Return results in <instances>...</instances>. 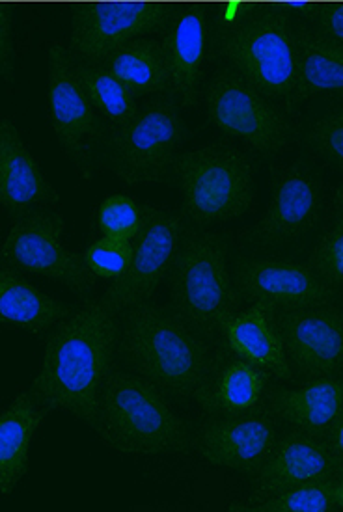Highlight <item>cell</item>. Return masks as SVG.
<instances>
[{"label": "cell", "instance_id": "obj_13", "mask_svg": "<svg viewBox=\"0 0 343 512\" xmlns=\"http://www.w3.org/2000/svg\"><path fill=\"white\" fill-rule=\"evenodd\" d=\"M293 373L304 380L343 375V310L336 304L275 310Z\"/></svg>", "mask_w": 343, "mask_h": 512}, {"label": "cell", "instance_id": "obj_36", "mask_svg": "<svg viewBox=\"0 0 343 512\" xmlns=\"http://www.w3.org/2000/svg\"><path fill=\"white\" fill-rule=\"evenodd\" d=\"M334 499H336V507L343 511V473L334 481Z\"/></svg>", "mask_w": 343, "mask_h": 512}, {"label": "cell", "instance_id": "obj_3", "mask_svg": "<svg viewBox=\"0 0 343 512\" xmlns=\"http://www.w3.org/2000/svg\"><path fill=\"white\" fill-rule=\"evenodd\" d=\"M94 431L122 455H183L194 447L193 432L165 393L129 369L110 371Z\"/></svg>", "mask_w": 343, "mask_h": 512}, {"label": "cell", "instance_id": "obj_21", "mask_svg": "<svg viewBox=\"0 0 343 512\" xmlns=\"http://www.w3.org/2000/svg\"><path fill=\"white\" fill-rule=\"evenodd\" d=\"M224 339L235 356L260 367L263 373L291 380L293 369L275 323V310L267 304H252L237 313L226 326Z\"/></svg>", "mask_w": 343, "mask_h": 512}, {"label": "cell", "instance_id": "obj_37", "mask_svg": "<svg viewBox=\"0 0 343 512\" xmlns=\"http://www.w3.org/2000/svg\"><path fill=\"white\" fill-rule=\"evenodd\" d=\"M334 198H336V203H338L340 207H343V185L334 190Z\"/></svg>", "mask_w": 343, "mask_h": 512}, {"label": "cell", "instance_id": "obj_31", "mask_svg": "<svg viewBox=\"0 0 343 512\" xmlns=\"http://www.w3.org/2000/svg\"><path fill=\"white\" fill-rule=\"evenodd\" d=\"M308 265L316 270L325 282L343 291V207L332 220L329 230L321 235L310 256Z\"/></svg>", "mask_w": 343, "mask_h": 512}, {"label": "cell", "instance_id": "obj_5", "mask_svg": "<svg viewBox=\"0 0 343 512\" xmlns=\"http://www.w3.org/2000/svg\"><path fill=\"white\" fill-rule=\"evenodd\" d=\"M228 254L224 235L187 230L168 274L172 310L207 341L224 337L241 302Z\"/></svg>", "mask_w": 343, "mask_h": 512}, {"label": "cell", "instance_id": "obj_18", "mask_svg": "<svg viewBox=\"0 0 343 512\" xmlns=\"http://www.w3.org/2000/svg\"><path fill=\"white\" fill-rule=\"evenodd\" d=\"M0 202L12 220L60 203L58 192L10 118L0 122Z\"/></svg>", "mask_w": 343, "mask_h": 512}, {"label": "cell", "instance_id": "obj_27", "mask_svg": "<svg viewBox=\"0 0 343 512\" xmlns=\"http://www.w3.org/2000/svg\"><path fill=\"white\" fill-rule=\"evenodd\" d=\"M75 71L94 108L114 127L124 125L137 114L135 95L127 90L124 82L120 81L105 64L84 62L77 58Z\"/></svg>", "mask_w": 343, "mask_h": 512}, {"label": "cell", "instance_id": "obj_10", "mask_svg": "<svg viewBox=\"0 0 343 512\" xmlns=\"http://www.w3.org/2000/svg\"><path fill=\"white\" fill-rule=\"evenodd\" d=\"M185 231V222L176 213L144 205V224L133 241L129 270L110 283L101 302L118 315L150 302L170 274Z\"/></svg>", "mask_w": 343, "mask_h": 512}, {"label": "cell", "instance_id": "obj_11", "mask_svg": "<svg viewBox=\"0 0 343 512\" xmlns=\"http://www.w3.org/2000/svg\"><path fill=\"white\" fill-rule=\"evenodd\" d=\"M234 283L241 300L267 304L273 310L334 304L340 295L310 265L269 257H239Z\"/></svg>", "mask_w": 343, "mask_h": 512}, {"label": "cell", "instance_id": "obj_34", "mask_svg": "<svg viewBox=\"0 0 343 512\" xmlns=\"http://www.w3.org/2000/svg\"><path fill=\"white\" fill-rule=\"evenodd\" d=\"M317 15V30L343 43V8H329L327 12H319Z\"/></svg>", "mask_w": 343, "mask_h": 512}, {"label": "cell", "instance_id": "obj_6", "mask_svg": "<svg viewBox=\"0 0 343 512\" xmlns=\"http://www.w3.org/2000/svg\"><path fill=\"white\" fill-rule=\"evenodd\" d=\"M174 174L183 216L198 226L232 222L254 205L252 164L230 146L215 144L179 153Z\"/></svg>", "mask_w": 343, "mask_h": 512}, {"label": "cell", "instance_id": "obj_2", "mask_svg": "<svg viewBox=\"0 0 343 512\" xmlns=\"http://www.w3.org/2000/svg\"><path fill=\"white\" fill-rule=\"evenodd\" d=\"M118 354L129 371L181 403H198L215 369L206 337L151 300L125 311Z\"/></svg>", "mask_w": 343, "mask_h": 512}, {"label": "cell", "instance_id": "obj_7", "mask_svg": "<svg viewBox=\"0 0 343 512\" xmlns=\"http://www.w3.org/2000/svg\"><path fill=\"white\" fill-rule=\"evenodd\" d=\"M187 123L176 97H157L129 122L114 127L109 140V166L127 185H157L174 170L187 140Z\"/></svg>", "mask_w": 343, "mask_h": 512}, {"label": "cell", "instance_id": "obj_23", "mask_svg": "<svg viewBox=\"0 0 343 512\" xmlns=\"http://www.w3.org/2000/svg\"><path fill=\"white\" fill-rule=\"evenodd\" d=\"M30 391L15 395L0 416V496L10 498L27 475L30 445L47 418Z\"/></svg>", "mask_w": 343, "mask_h": 512}, {"label": "cell", "instance_id": "obj_25", "mask_svg": "<svg viewBox=\"0 0 343 512\" xmlns=\"http://www.w3.org/2000/svg\"><path fill=\"white\" fill-rule=\"evenodd\" d=\"M105 66L135 95L170 94V73L163 41L137 38L110 54Z\"/></svg>", "mask_w": 343, "mask_h": 512}, {"label": "cell", "instance_id": "obj_28", "mask_svg": "<svg viewBox=\"0 0 343 512\" xmlns=\"http://www.w3.org/2000/svg\"><path fill=\"white\" fill-rule=\"evenodd\" d=\"M334 481H312L302 485L289 486L273 496L256 499L248 505H234L230 511L241 512H334Z\"/></svg>", "mask_w": 343, "mask_h": 512}, {"label": "cell", "instance_id": "obj_26", "mask_svg": "<svg viewBox=\"0 0 343 512\" xmlns=\"http://www.w3.org/2000/svg\"><path fill=\"white\" fill-rule=\"evenodd\" d=\"M265 391V373L260 367L239 358L226 365L209 382L198 405L211 416H232L252 412Z\"/></svg>", "mask_w": 343, "mask_h": 512}, {"label": "cell", "instance_id": "obj_16", "mask_svg": "<svg viewBox=\"0 0 343 512\" xmlns=\"http://www.w3.org/2000/svg\"><path fill=\"white\" fill-rule=\"evenodd\" d=\"M342 473L343 459L325 436L291 429L278 438L269 459L252 477V488L256 499H263L289 486L338 479Z\"/></svg>", "mask_w": 343, "mask_h": 512}, {"label": "cell", "instance_id": "obj_24", "mask_svg": "<svg viewBox=\"0 0 343 512\" xmlns=\"http://www.w3.org/2000/svg\"><path fill=\"white\" fill-rule=\"evenodd\" d=\"M71 313L73 310L66 302L45 295L19 270L4 263L0 272V319L4 326L43 336Z\"/></svg>", "mask_w": 343, "mask_h": 512}, {"label": "cell", "instance_id": "obj_19", "mask_svg": "<svg viewBox=\"0 0 343 512\" xmlns=\"http://www.w3.org/2000/svg\"><path fill=\"white\" fill-rule=\"evenodd\" d=\"M163 45L170 73V94L183 107L198 105L207 45L204 12L194 8L172 14Z\"/></svg>", "mask_w": 343, "mask_h": 512}, {"label": "cell", "instance_id": "obj_32", "mask_svg": "<svg viewBox=\"0 0 343 512\" xmlns=\"http://www.w3.org/2000/svg\"><path fill=\"white\" fill-rule=\"evenodd\" d=\"M306 146L343 170V107L334 108L308 127Z\"/></svg>", "mask_w": 343, "mask_h": 512}, {"label": "cell", "instance_id": "obj_14", "mask_svg": "<svg viewBox=\"0 0 343 512\" xmlns=\"http://www.w3.org/2000/svg\"><path fill=\"white\" fill-rule=\"evenodd\" d=\"M278 442L273 418L260 412L213 416L198 429L194 447L207 464L254 477Z\"/></svg>", "mask_w": 343, "mask_h": 512}, {"label": "cell", "instance_id": "obj_9", "mask_svg": "<svg viewBox=\"0 0 343 512\" xmlns=\"http://www.w3.org/2000/svg\"><path fill=\"white\" fill-rule=\"evenodd\" d=\"M206 114L220 133L243 140L261 155L273 157L289 146L291 125L286 114L228 66L207 84Z\"/></svg>", "mask_w": 343, "mask_h": 512}, {"label": "cell", "instance_id": "obj_12", "mask_svg": "<svg viewBox=\"0 0 343 512\" xmlns=\"http://www.w3.org/2000/svg\"><path fill=\"white\" fill-rule=\"evenodd\" d=\"M47 88L56 140L77 166L79 174L86 181H92L88 144L101 133V123L96 116V108L77 77L73 54L58 43L49 49Z\"/></svg>", "mask_w": 343, "mask_h": 512}, {"label": "cell", "instance_id": "obj_1", "mask_svg": "<svg viewBox=\"0 0 343 512\" xmlns=\"http://www.w3.org/2000/svg\"><path fill=\"white\" fill-rule=\"evenodd\" d=\"M118 317L99 298L56 326L28 390L47 412H68L96 429L101 390L118 351Z\"/></svg>", "mask_w": 343, "mask_h": 512}, {"label": "cell", "instance_id": "obj_20", "mask_svg": "<svg viewBox=\"0 0 343 512\" xmlns=\"http://www.w3.org/2000/svg\"><path fill=\"white\" fill-rule=\"evenodd\" d=\"M267 403L293 429L327 438L343 414V378H312L297 390L273 388Z\"/></svg>", "mask_w": 343, "mask_h": 512}, {"label": "cell", "instance_id": "obj_22", "mask_svg": "<svg viewBox=\"0 0 343 512\" xmlns=\"http://www.w3.org/2000/svg\"><path fill=\"white\" fill-rule=\"evenodd\" d=\"M297 77L293 94L284 107L295 110L308 99L323 94H343V43L321 30L299 28Z\"/></svg>", "mask_w": 343, "mask_h": 512}, {"label": "cell", "instance_id": "obj_33", "mask_svg": "<svg viewBox=\"0 0 343 512\" xmlns=\"http://www.w3.org/2000/svg\"><path fill=\"white\" fill-rule=\"evenodd\" d=\"M14 40H12V19L4 10L0 14V73L6 82L14 81Z\"/></svg>", "mask_w": 343, "mask_h": 512}, {"label": "cell", "instance_id": "obj_30", "mask_svg": "<svg viewBox=\"0 0 343 512\" xmlns=\"http://www.w3.org/2000/svg\"><path fill=\"white\" fill-rule=\"evenodd\" d=\"M83 257L96 278L114 282L129 270L133 259V241L103 235L84 250Z\"/></svg>", "mask_w": 343, "mask_h": 512}, {"label": "cell", "instance_id": "obj_8", "mask_svg": "<svg viewBox=\"0 0 343 512\" xmlns=\"http://www.w3.org/2000/svg\"><path fill=\"white\" fill-rule=\"evenodd\" d=\"M66 218L45 207L32 209L15 218L2 244L6 265L38 274L66 285L77 297H90L96 289V276L84 257L64 244Z\"/></svg>", "mask_w": 343, "mask_h": 512}, {"label": "cell", "instance_id": "obj_4", "mask_svg": "<svg viewBox=\"0 0 343 512\" xmlns=\"http://www.w3.org/2000/svg\"><path fill=\"white\" fill-rule=\"evenodd\" d=\"M289 12L228 10L217 14L213 47L228 68L273 101L286 103L295 88L297 43Z\"/></svg>", "mask_w": 343, "mask_h": 512}, {"label": "cell", "instance_id": "obj_29", "mask_svg": "<svg viewBox=\"0 0 343 512\" xmlns=\"http://www.w3.org/2000/svg\"><path fill=\"white\" fill-rule=\"evenodd\" d=\"M144 224V207L125 194L105 198L97 211V226L101 235L122 241H135Z\"/></svg>", "mask_w": 343, "mask_h": 512}, {"label": "cell", "instance_id": "obj_15", "mask_svg": "<svg viewBox=\"0 0 343 512\" xmlns=\"http://www.w3.org/2000/svg\"><path fill=\"white\" fill-rule=\"evenodd\" d=\"M109 4L110 0H105L103 8L90 6L71 17L69 45L75 58L105 64L110 54L116 53L125 43L166 28L174 14L155 8H138L137 4L135 8H125V0H120L118 8H110Z\"/></svg>", "mask_w": 343, "mask_h": 512}, {"label": "cell", "instance_id": "obj_38", "mask_svg": "<svg viewBox=\"0 0 343 512\" xmlns=\"http://www.w3.org/2000/svg\"><path fill=\"white\" fill-rule=\"evenodd\" d=\"M342 293H343V291H342Z\"/></svg>", "mask_w": 343, "mask_h": 512}, {"label": "cell", "instance_id": "obj_17", "mask_svg": "<svg viewBox=\"0 0 343 512\" xmlns=\"http://www.w3.org/2000/svg\"><path fill=\"white\" fill-rule=\"evenodd\" d=\"M321 216V192L316 177L302 166H289L276 177L273 198L247 243L284 246L314 230Z\"/></svg>", "mask_w": 343, "mask_h": 512}, {"label": "cell", "instance_id": "obj_35", "mask_svg": "<svg viewBox=\"0 0 343 512\" xmlns=\"http://www.w3.org/2000/svg\"><path fill=\"white\" fill-rule=\"evenodd\" d=\"M329 444L332 445V449L338 453V457L343 459V414L340 419L336 421V425L332 427V431L327 436Z\"/></svg>", "mask_w": 343, "mask_h": 512}]
</instances>
